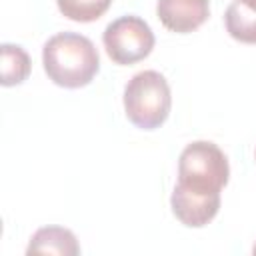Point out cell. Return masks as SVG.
<instances>
[{
    "instance_id": "1",
    "label": "cell",
    "mask_w": 256,
    "mask_h": 256,
    "mask_svg": "<svg viewBox=\"0 0 256 256\" xmlns=\"http://www.w3.org/2000/svg\"><path fill=\"white\" fill-rule=\"evenodd\" d=\"M46 76L62 88L88 86L100 70V56L94 42L78 32H58L42 48Z\"/></svg>"
},
{
    "instance_id": "2",
    "label": "cell",
    "mask_w": 256,
    "mask_h": 256,
    "mask_svg": "<svg viewBox=\"0 0 256 256\" xmlns=\"http://www.w3.org/2000/svg\"><path fill=\"white\" fill-rule=\"evenodd\" d=\"M172 108V94L168 80L156 70H142L134 74L124 86L126 118L140 130L160 128Z\"/></svg>"
},
{
    "instance_id": "3",
    "label": "cell",
    "mask_w": 256,
    "mask_h": 256,
    "mask_svg": "<svg viewBox=\"0 0 256 256\" xmlns=\"http://www.w3.org/2000/svg\"><path fill=\"white\" fill-rule=\"evenodd\" d=\"M228 178V158L218 144L196 140L182 150L178 158V186L198 194H220Z\"/></svg>"
},
{
    "instance_id": "4",
    "label": "cell",
    "mask_w": 256,
    "mask_h": 256,
    "mask_svg": "<svg viewBox=\"0 0 256 256\" xmlns=\"http://www.w3.org/2000/svg\"><path fill=\"white\" fill-rule=\"evenodd\" d=\"M102 42L108 58L114 64L130 66L150 56L156 38L146 20L134 14H126L112 20L104 28Z\"/></svg>"
},
{
    "instance_id": "5",
    "label": "cell",
    "mask_w": 256,
    "mask_h": 256,
    "mask_svg": "<svg viewBox=\"0 0 256 256\" xmlns=\"http://www.w3.org/2000/svg\"><path fill=\"white\" fill-rule=\"evenodd\" d=\"M170 208L180 224L202 228L216 218L220 210V194H198L176 184L170 196Z\"/></svg>"
},
{
    "instance_id": "6",
    "label": "cell",
    "mask_w": 256,
    "mask_h": 256,
    "mask_svg": "<svg viewBox=\"0 0 256 256\" xmlns=\"http://www.w3.org/2000/svg\"><path fill=\"white\" fill-rule=\"evenodd\" d=\"M156 16L164 28L176 34L198 30L210 16L208 0H158Z\"/></svg>"
},
{
    "instance_id": "7",
    "label": "cell",
    "mask_w": 256,
    "mask_h": 256,
    "mask_svg": "<svg viewBox=\"0 0 256 256\" xmlns=\"http://www.w3.org/2000/svg\"><path fill=\"white\" fill-rule=\"evenodd\" d=\"M26 254H60V256H78L80 244L72 230L64 226H44L38 228L26 248Z\"/></svg>"
},
{
    "instance_id": "8",
    "label": "cell",
    "mask_w": 256,
    "mask_h": 256,
    "mask_svg": "<svg viewBox=\"0 0 256 256\" xmlns=\"http://www.w3.org/2000/svg\"><path fill=\"white\" fill-rule=\"evenodd\" d=\"M226 32L242 44H256V0H232L224 14Z\"/></svg>"
},
{
    "instance_id": "9",
    "label": "cell",
    "mask_w": 256,
    "mask_h": 256,
    "mask_svg": "<svg viewBox=\"0 0 256 256\" xmlns=\"http://www.w3.org/2000/svg\"><path fill=\"white\" fill-rule=\"evenodd\" d=\"M2 54V86H18L22 84L32 68L28 52L18 46V44H2L0 46Z\"/></svg>"
},
{
    "instance_id": "10",
    "label": "cell",
    "mask_w": 256,
    "mask_h": 256,
    "mask_svg": "<svg viewBox=\"0 0 256 256\" xmlns=\"http://www.w3.org/2000/svg\"><path fill=\"white\" fill-rule=\"evenodd\" d=\"M64 18L74 22H94L106 14L112 0H56Z\"/></svg>"
},
{
    "instance_id": "11",
    "label": "cell",
    "mask_w": 256,
    "mask_h": 256,
    "mask_svg": "<svg viewBox=\"0 0 256 256\" xmlns=\"http://www.w3.org/2000/svg\"><path fill=\"white\" fill-rule=\"evenodd\" d=\"M252 254H254V256H256V244H254V248H252Z\"/></svg>"
},
{
    "instance_id": "12",
    "label": "cell",
    "mask_w": 256,
    "mask_h": 256,
    "mask_svg": "<svg viewBox=\"0 0 256 256\" xmlns=\"http://www.w3.org/2000/svg\"><path fill=\"white\" fill-rule=\"evenodd\" d=\"M254 158H256V152H254Z\"/></svg>"
}]
</instances>
